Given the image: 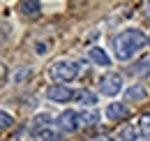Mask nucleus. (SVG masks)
I'll use <instances>...</instances> for the list:
<instances>
[{
  "label": "nucleus",
  "instance_id": "dca6fc26",
  "mask_svg": "<svg viewBox=\"0 0 150 141\" xmlns=\"http://www.w3.org/2000/svg\"><path fill=\"white\" fill-rule=\"evenodd\" d=\"M0 120H2V130H9V127H12V125H14V116H9V113H7V111H2V113H0Z\"/></svg>",
  "mask_w": 150,
  "mask_h": 141
},
{
  "label": "nucleus",
  "instance_id": "ddd939ff",
  "mask_svg": "<svg viewBox=\"0 0 150 141\" xmlns=\"http://www.w3.org/2000/svg\"><path fill=\"white\" fill-rule=\"evenodd\" d=\"M79 120H81V127H95L99 123V113L97 111H81Z\"/></svg>",
  "mask_w": 150,
  "mask_h": 141
},
{
  "label": "nucleus",
  "instance_id": "f8f14e48",
  "mask_svg": "<svg viewBox=\"0 0 150 141\" xmlns=\"http://www.w3.org/2000/svg\"><path fill=\"white\" fill-rule=\"evenodd\" d=\"M125 100H127V102H141V100H146V88H143L141 83L129 86V88L125 90Z\"/></svg>",
  "mask_w": 150,
  "mask_h": 141
},
{
  "label": "nucleus",
  "instance_id": "a211bd4d",
  "mask_svg": "<svg viewBox=\"0 0 150 141\" xmlns=\"http://www.w3.org/2000/svg\"><path fill=\"white\" fill-rule=\"evenodd\" d=\"M143 14H146V19L150 21V2H146V9H143Z\"/></svg>",
  "mask_w": 150,
  "mask_h": 141
},
{
  "label": "nucleus",
  "instance_id": "2eb2a0df",
  "mask_svg": "<svg viewBox=\"0 0 150 141\" xmlns=\"http://www.w3.org/2000/svg\"><path fill=\"white\" fill-rule=\"evenodd\" d=\"M139 130H141L143 134H150V113H143V116L139 118Z\"/></svg>",
  "mask_w": 150,
  "mask_h": 141
},
{
  "label": "nucleus",
  "instance_id": "f3484780",
  "mask_svg": "<svg viewBox=\"0 0 150 141\" xmlns=\"http://www.w3.org/2000/svg\"><path fill=\"white\" fill-rule=\"evenodd\" d=\"M35 51H37L39 56H42V53H46V44H44V42H37V46H35Z\"/></svg>",
  "mask_w": 150,
  "mask_h": 141
},
{
  "label": "nucleus",
  "instance_id": "9b49d317",
  "mask_svg": "<svg viewBox=\"0 0 150 141\" xmlns=\"http://www.w3.org/2000/svg\"><path fill=\"white\" fill-rule=\"evenodd\" d=\"M19 7H21V14H23V16H33L35 19V16L42 14V5H39L37 0H23Z\"/></svg>",
  "mask_w": 150,
  "mask_h": 141
},
{
  "label": "nucleus",
  "instance_id": "39448f33",
  "mask_svg": "<svg viewBox=\"0 0 150 141\" xmlns=\"http://www.w3.org/2000/svg\"><path fill=\"white\" fill-rule=\"evenodd\" d=\"M46 97H49L51 102L65 104V102H72V100H74V90L62 86V83H56V86H49V88H46Z\"/></svg>",
  "mask_w": 150,
  "mask_h": 141
},
{
  "label": "nucleus",
  "instance_id": "1a4fd4ad",
  "mask_svg": "<svg viewBox=\"0 0 150 141\" xmlns=\"http://www.w3.org/2000/svg\"><path fill=\"white\" fill-rule=\"evenodd\" d=\"M51 127V113H37L35 118H33V123H30V130L35 132V134H39V132H44V130H49Z\"/></svg>",
  "mask_w": 150,
  "mask_h": 141
},
{
  "label": "nucleus",
  "instance_id": "4468645a",
  "mask_svg": "<svg viewBox=\"0 0 150 141\" xmlns=\"http://www.w3.org/2000/svg\"><path fill=\"white\" fill-rule=\"evenodd\" d=\"M30 74H33V70H30L28 65H25V67H21V70L14 74V83H23V81H25V79H28Z\"/></svg>",
  "mask_w": 150,
  "mask_h": 141
},
{
  "label": "nucleus",
  "instance_id": "20e7f679",
  "mask_svg": "<svg viewBox=\"0 0 150 141\" xmlns=\"http://www.w3.org/2000/svg\"><path fill=\"white\" fill-rule=\"evenodd\" d=\"M56 125H58V130H60V132H67V134L76 132V130L81 127V120H79V111H72V109L62 111V113L58 116Z\"/></svg>",
  "mask_w": 150,
  "mask_h": 141
},
{
  "label": "nucleus",
  "instance_id": "6ab92c4d",
  "mask_svg": "<svg viewBox=\"0 0 150 141\" xmlns=\"http://www.w3.org/2000/svg\"><path fill=\"white\" fill-rule=\"evenodd\" d=\"M99 141H115L113 137H104V139H99Z\"/></svg>",
  "mask_w": 150,
  "mask_h": 141
},
{
  "label": "nucleus",
  "instance_id": "7ed1b4c3",
  "mask_svg": "<svg viewBox=\"0 0 150 141\" xmlns=\"http://www.w3.org/2000/svg\"><path fill=\"white\" fill-rule=\"evenodd\" d=\"M97 88H99V93H102V95L113 97V95H118V93L122 90V76H120L118 72H106V74L99 79Z\"/></svg>",
  "mask_w": 150,
  "mask_h": 141
},
{
  "label": "nucleus",
  "instance_id": "f257e3e1",
  "mask_svg": "<svg viewBox=\"0 0 150 141\" xmlns=\"http://www.w3.org/2000/svg\"><path fill=\"white\" fill-rule=\"evenodd\" d=\"M146 44H148V37L143 35V30H139V28H127V30L118 33L111 42L113 53H115L118 60H129L132 56H136Z\"/></svg>",
  "mask_w": 150,
  "mask_h": 141
},
{
  "label": "nucleus",
  "instance_id": "aec40b11",
  "mask_svg": "<svg viewBox=\"0 0 150 141\" xmlns=\"http://www.w3.org/2000/svg\"><path fill=\"white\" fill-rule=\"evenodd\" d=\"M148 83H150V72H148Z\"/></svg>",
  "mask_w": 150,
  "mask_h": 141
},
{
  "label": "nucleus",
  "instance_id": "412c9836",
  "mask_svg": "<svg viewBox=\"0 0 150 141\" xmlns=\"http://www.w3.org/2000/svg\"><path fill=\"white\" fill-rule=\"evenodd\" d=\"M148 44H150V35H148Z\"/></svg>",
  "mask_w": 150,
  "mask_h": 141
},
{
  "label": "nucleus",
  "instance_id": "f03ea898",
  "mask_svg": "<svg viewBox=\"0 0 150 141\" xmlns=\"http://www.w3.org/2000/svg\"><path fill=\"white\" fill-rule=\"evenodd\" d=\"M49 74L56 79V81H72L76 74H79V65L72 63V60H56L51 65Z\"/></svg>",
  "mask_w": 150,
  "mask_h": 141
},
{
  "label": "nucleus",
  "instance_id": "9d476101",
  "mask_svg": "<svg viewBox=\"0 0 150 141\" xmlns=\"http://www.w3.org/2000/svg\"><path fill=\"white\" fill-rule=\"evenodd\" d=\"M120 139L122 141H146V134L139 127H134V125H125L120 130Z\"/></svg>",
  "mask_w": 150,
  "mask_h": 141
},
{
  "label": "nucleus",
  "instance_id": "0eeeda50",
  "mask_svg": "<svg viewBox=\"0 0 150 141\" xmlns=\"http://www.w3.org/2000/svg\"><path fill=\"white\" fill-rule=\"evenodd\" d=\"M74 102L81 104V106H90V109H93V106L97 104V95L88 88H79V90H74Z\"/></svg>",
  "mask_w": 150,
  "mask_h": 141
},
{
  "label": "nucleus",
  "instance_id": "6e6552de",
  "mask_svg": "<svg viewBox=\"0 0 150 141\" xmlns=\"http://www.w3.org/2000/svg\"><path fill=\"white\" fill-rule=\"evenodd\" d=\"M88 60H93L95 65H102V67H109L111 65L109 53L104 51V49H99V46H90L88 49Z\"/></svg>",
  "mask_w": 150,
  "mask_h": 141
},
{
  "label": "nucleus",
  "instance_id": "423d86ee",
  "mask_svg": "<svg viewBox=\"0 0 150 141\" xmlns=\"http://www.w3.org/2000/svg\"><path fill=\"white\" fill-rule=\"evenodd\" d=\"M129 116V106L122 104V102H111L106 106V118L109 120H125Z\"/></svg>",
  "mask_w": 150,
  "mask_h": 141
}]
</instances>
